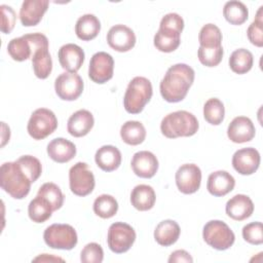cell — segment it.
<instances>
[{
	"label": "cell",
	"mask_w": 263,
	"mask_h": 263,
	"mask_svg": "<svg viewBox=\"0 0 263 263\" xmlns=\"http://www.w3.org/2000/svg\"><path fill=\"white\" fill-rule=\"evenodd\" d=\"M194 70L183 63L171 66L160 81V95L168 103H178L185 99L194 81Z\"/></svg>",
	"instance_id": "cell-1"
},
{
	"label": "cell",
	"mask_w": 263,
	"mask_h": 263,
	"mask_svg": "<svg viewBox=\"0 0 263 263\" xmlns=\"http://www.w3.org/2000/svg\"><path fill=\"white\" fill-rule=\"evenodd\" d=\"M31 181L16 161L4 162L0 167V186L15 199L26 197L31 189Z\"/></svg>",
	"instance_id": "cell-2"
},
{
	"label": "cell",
	"mask_w": 263,
	"mask_h": 263,
	"mask_svg": "<svg viewBox=\"0 0 263 263\" xmlns=\"http://www.w3.org/2000/svg\"><path fill=\"white\" fill-rule=\"evenodd\" d=\"M197 118L190 112L179 110L172 112L163 117L160 123L162 135L168 139L179 137H191L198 130Z\"/></svg>",
	"instance_id": "cell-3"
},
{
	"label": "cell",
	"mask_w": 263,
	"mask_h": 263,
	"mask_svg": "<svg viewBox=\"0 0 263 263\" xmlns=\"http://www.w3.org/2000/svg\"><path fill=\"white\" fill-rule=\"evenodd\" d=\"M153 95L152 84L149 79L142 76L133 78L125 90L123 97V106L126 112L138 114L143 111L146 104Z\"/></svg>",
	"instance_id": "cell-4"
},
{
	"label": "cell",
	"mask_w": 263,
	"mask_h": 263,
	"mask_svg": "<svg viewBox=\"0 0 263 263\" xmlns=\"http://www.w3.org/2000/svg\"><path fill=\"white\" fill-rule=\"evenodd\" d=\"M202 237L210 247L218 251L229 249L235 240V235L231 228L220 220L209 221L203 226Z\"/></svg>",
	"instance_id": "cell-5"
},
{
	"label": "cell",
	"mask_w": 263,
	"mask_h": 263,
	"mask_svg": "<svg viewBox=\"0 0 263 263\" xmlns=\"http://www.w3.org/2000/svg\"><path fill=\"white\" fill-rule=\"evenodd\" d=\"M58 127L54 113L46 108H38L32 114L27 124V130L34 140H43Z\"/></svg>",
	"instance_id": "cell-6"
},
{
	"label": "cell",
	"mask_w": 263,
	"mask_h": 263,
	"mask_svg": "<svg viewBox=\"0 0 263 263\" xmlns=\"http://www.w3.org/2000/svg\"><path fill=\"white\" fill-rule=\"evenodd\" d=\"M45 243L51 249L72 250L78 241L74 227L69 224H52L43 233Z\"/></svg>",
	"instance_id": "cell-7"
},
{
	"label": "cell",
	"mask_w": 263,
	"mask_h": 263,
	"mask_svg": "<svg viewBox=\"0 0 263 263\" xmlns=\"http://www.w3.org/2000/svg\"><path fill=\"white\" fill-rule=\"evenodd\" d=\"M136 236V231L130 225L123 222H115L108 229V247L113 253H125L134 245Z\"/></svg>",
	"instance_id": "cell-8"
},
{
	"label": "cell",
	"mask_w": 263,
	"mask_h": 263,
	"mask_svg": "<svg viewBox=\"0 0 263 263\" xmlns=\"http://www.w3.org/2000/svg\"><path fill=\"white\" fill-rule=\"evenodd\" d=\"M46 39L47 37L42 33H31L12 38L7 44V52L16 62L26 61L32 58L35 47Z\"/></svg>",
	"instance_id": "cell-9"
},
{
	"label": "cell",
	"mask_w": 263,
	"mask_h": 263,
	"mask_svg": "<svg viewBox=\"0 0 263 263\" xmlns=\"http://www.w3.org/2000/svg\"><path fill=\"white\" fill-rule=\"evenodd\" d=\"M69 185L72 193L77 196H86L95 188V176L85 162H77L69 171Z\"/></svg>",
	"instance_id": "cell-10"
},
{
	"label": "cell",
	"mask_w": 263,
	"mask_h": 263,
	"mask_svg": "<svg viewBox=\"0 0 263 263\" xmlns=\"http://www.w3.org/2000/svg\"><path fill=\"white\" fill-rule=\"evenodd\" d=\"M83 80L77 73L64 72L54 81V90L58 97L64 101H75L83 91Z\"/></svg>",
	"instance_id": "cell-11"
},
{
	"label": "cell",
	"mask_w": 263,
	"mask_h": 263,
	"mask_svg": "<svg viewBox=\"0 0 263 263\" xmlns=\"http://www.w3.org/2000/svg\"><path fill=\"white\" fill-rule=\"evenodd\" d=\"M114 60L105 51L96 52L89 62L88 77L96 83L103 84L113 77Z\"/></svg>",
	"instance_id": "cell-12"
},
{
	"label": "cell",
	"mask_w": 263,
	"mask_h": 263,
	"mask_svg": "<svg viewBox=\"0 0 263 263\" xmlns=\"http://www.w3.org/2000/svg\"><path fill=\"white\" fill-rule=\"evenodd\" d=\"M176 185L184 194L195 193L201 183V171L194 163H185L176 172Z\"/></svg>",
	"instance_id": "cell-13"
},
{
	"label": "cell",
	"mask_w": 263,
	"mask_h": 263,
	"mask_svg": "<svg viewBox=\"0 0 263 263\" xmlns=\"http://www.w3.org/2000/svg\"><path fill=\"white\" fill-rule=\"evenodd\" d=\"M134 31L125 25H115L107 33V42L111 48L119 52L130 50L136 44Z\"/></svg>",
	"instance_id": "cell-14"
},
{
	"label": "cell",
	"mask_w": 263,
	"mask_h": 263,
	"mask_svg": "<svg viewBox=\"0 0 263 263\" xmlns=\"http://www.w3.org/2000/svg\"><path fill=\"white\" fill-rule=\"evenodd\" d=\"M260 165V154L258 150L252 147L242 148L232 156V166L240 175H252Z\"/></svg>",
	"instance_id": "cell-15"
},
{
	"label": "cell",
	"mask_w": 263,
	"mask_h": 263,
	"mask_svg": "<svg viewBox=\"0 0 263 263\" xmlns=\"http://www.w3.org/2000/svg\"><path fill=\"white\" fill-rule=\"evenodd\" d=\"M256 134L255 125L249 117L237 116L232 119L227 128V136L233 143L241 144L250 142Z\"/></svg>",
	"instance_id": "cell-16"
},
{
	"label": "cell",
	"mask_w": 263,
	"mask_h": 263,
	"mask_svg": "<svg viewBox=\"0 0 263 263\" xmlns=\"http://www.w3.org/2000/svg\"><path fill=\"white\" fill-rule=\"evenodd\" d=\"M58 58L60 65L64 70L71 73H76L84 62L83 49L74 43H67L59 49Z\"/></svg>",
	"instance_id": "cell-17"
},
{
	"label": "cell",
	"mask_w": 263,
	"mask_h": 263,
	"mask_svg": "<svg viewBox=\"0 0 263 263\" xmlns=\"http://www.w3.org/2000/svg\"><path fill=\"white\" fill-rule=\"evenodd\" d=\"M47 0H26L20 9V20L23 26L33 27L40 23L48 8Z\"/></svg>",
	"instance_id": "cell-18"
},
{
	"label": "cell",
	"mask_w": 263,
	"mask_h": 263,
	"mask_svg": "<svg viewBox=\"0 0 263 263\" xmlns=\"http://www.w3.org/2000/svg\"><path fill=\"white\" fill-rule=\"evenodd\" d=\"M133 172L140 178L150 179L158 170V160L150 151H139L134 154L130 162Z\"/></svg>",
	"instance_id": "cell-19"
},
{
	"label": "cell",
	"mask_w": 263,
	"mask_h": 263,
	"mask_svg": "<svg viewBox=\"0 0 263 263\" xmlns=\"http://www.w3.org/2000/svg\"><path fill=\"white\" fill-rule=\"evenodd\" d=\"M31 60L36 77L46 79L52 70V60L48 51V39L35 47Z\"/></svg>",
	"instance_id": "cell-20"
},
{
	"label": "cell",
	"mask_w": 263,
	"mask_h": 263,
	"mask_svg": "<svg viewBox=\"0 0 263 263\" xmlns=\"http://www.w3.org/2000/svg\"><path fill=\"white\" fill-rule=\"evenodd\" d=\"M225 211L232 220L242 221L253 214L254 203L248 195L236 194L226 202Z\"/></svg>",
	"instance_id": "cell-21"
},
{
	"label": "cell",
	"mask_w": 263,
	"mask_h": 263,
	"mask_svg": "<svg viewBox=\"0 0 263 263\" xmlns=\"http://www.w3.org/2000/svg\"><path fill=\"white\" fill-rule=\"evenodd\" d=\"M95 119L92 114L85 109H80L74 112L68 119V133L76 138L86 136L92 128Z\"/></svg>",
	"instance_id": "cell-22"
},
{
	"label": "cell",
	"mask_w": 263,
	"mask_h": 263,
	"mask_svg": "<svg viewBox=\"0 0 263 263\" xmlns=\"http://www.w3.org/2000/svg\"><path fill=\"white\" fill-rule=\"evenodd\" d=\"M46 151L53 161L58 163H65L75 157L76 146L67 139L55 138L48 143Z\"/></svg>",
	"instance_id": "cell-23"
},
{
	"label": "cell",
	"mask_w": 263,
	"mask_h": 263,
	"mask_svg": "<svg viewBox=\"0 0 263 263\" xmlns=\"http://www.w3.org/2000/svg\"><path fill=\"white\" fill-rule=\"evenodd\" d=\"M235 186L234 178L226 171H216L210 174L206 183L208 191L217 197L224 196L233 190Z\"/></svg>",
	"instance_id": "cell-24"
},
{
	"label": "cell",
	"mask_w": 263,
	"mask_h": 263,
	"mask_svg": "<svg viewBox=\"0 0 263 263\" xmlns=\"http://www.w3.org/2000/svg\"><path fill=\"white\" fill-rule=\"evenodd\" d=\"M97 165L104 172H113L121 164V152L112 145H104L95 155Z\"/></svg>",
	"instance_id": "cell-25"
},
{
	"label": "cell",
	"mask_w": 263,
	"mask_h": 263,
	"mask_svg": "<svg viewBox=\"0 0 263 263\" xmlns=\"http://www.w3.org/2000/svg\"><path fill=\"white\" fill-rule=\"evenodd\" d=\"M156 200V195L154 189L145 184L137 185L130 193L132 205L138 211L145 212L151 210Z\"/></svg>",
	"instance_id": "cell-26"
},
{
	"label": "cell",
	"mask_w": 263,
	"mask_h": 263,
	"mask_svg": "<svg viewBox=\"0 0 263 263\" xmlns=\"http://www.w3.org/2000/svg\"><path fill=\"white\" fill-rule=\"evenodd\" d=\"M181 233L179 224L174 220H163L158 223L154 230V238L156 242L162 247L174 245Z\"/></svg>",
	"instance_id": "cell-27"
},
{
	"label": "cell",
	"mask_w": 263,
	"mask_h": 263,
	"mask_svg": "<svg viewBox=\"0 0 263 263\" xmlns=\"http://www.w3.org/2000/svg\"><path fill=\"white\" fill-rule=\"evenodd\" d=\"M101 30L99 18L91 13L81 15L75 25V33L80 40L89 41L98 36Z\"/></svg>",
	"instance_id": "cell-28"
},
{
	"label": "cell",
	"mask_w": 263,
	"mask_h": 263,
	"mask_svg": "<svg viewBox=\"0 0 263 263\" xmlns=\"http://www.w3.org/2000/svg\"><path fill=\"white\" fill-rule=\"evenodd\" d=\"M120 137L125 144L137 146L144 142L146 138V128L140 121L128 120L121 125Z\"/></svg>",
	"instance_id": "cell-29"
},
{
	"label": "cell",
	"mask_w": 263,
	"mask_h": 263,
	"mask_svg": "<svg viewBox=\"0 0 263 263\" xmlns=\"http://www.w3.org/2000/svg\"><path fill=\"white\" fill-rule=\"evenodd\" d=\"M180 36L181 34L177 32L159 28L154 35L153 43L156 49L159 51L172 52L179 47L181 43Z\"/></svg>",
	"instance_id": "cell-30"
},
{
	"label": "cell",
	"mask_w": 263,
	"mask_h": 263,
	"mask_svg": "<svg viewBox=\"0 0 263 263\" xmlns=\"http://www.w3.org/2000/svg\"><path fill=\"white\" fill-rule=\"evenodd\" d=\"M53 210L50 203L43 197L37 195L28 206L29 218L35 223H43L51 217Z\"/></svg>",
	"instance_id": "cell-31"
},
{
	"label": "cell",
	"mask_w": 263,
	"mask_h": 263,
	"mask_svg": "<svg viewBox=\"0 0 263 263\" xmlns=\"http://www.w3.org/2000/svg\"><path fill=\"white\" fill-rule=\"evenodd\" d=\"M223 15L225 20L231 25L239 26L248 20L249 10L242 2L231 0L225 3L223 7Z\"/></svg>",
	"instance_id": "cell-32"
},
{
	"label": "cell",
	"mask_w": 263,
	"mask_h": 263,
	"mask_svg": "<svg viewBox=\"0 0 263 263\" xmlns=\"http://www.w3.org/2000/svg\"><path fill=\"white\" fill-rule=\"evenodd\" d=\"M254 59L250 50L238 48L234 50L229 58V67L236 74H246L253 67Z\"/></svg>",
	"instance_id": "cell-33"
},
{
	"label": "cell",
	"mask_w": 263,
	"mask_h": 263,
	"mask_svg": "<svg viewBox=\"0 0 263 263\" xmlns=\"http://www.w3.org/2000/svg\"><path fill=\"white\" fill-rule=\"evenodd\" d=\"M93 212L97 216L103 219L112 218L118 211L117 200L109 194H102L93 201Z\"/></svg>",
	"instance_id": "cell-34"
},
{
	"label": "cell",
	"mask_w": 263,
	"mask_h": 263,
	"mask_svg": "<svg viewBox=\"0 0 263 263\" xmlns=\"http://www.w3.org/2000/svg\"><path fill=\"white\" fill-rule=\"evenodd\" d=\"M198 41L201 47L216 48L222 46V33L214 24L204 25L198 34Z\"/></svg>",
	"instance_id": "cell-35"
},
{
	"label": "cell",
	"mask_w": 263,
	"mask_h": 263,
	"mask_svg": "<svg viewBox=\"0 0 263 263\" xmlns=\"http://www.w3.org/2000/svg\"><path fill=\"white\" fill-rule=\"evenodd\" d=\"M224 104L217 98L209 99L203 105V117L206 122L213 125H219L224 120Z\"/></svg>",
	"instance_id": "cell-36"
},
{
	"label": "cell",
	"mask_w": 263,
	"mask_h": 263,
	"mask_svg": "<svg viewBox=\"0 0 263 263\" xmlns=\"http://www.w3.org/2000/svg\"><path fill=\"white\" fill-rule=\"evenodd\" d=\"M37 195L45 198L51 205L53 211H58L64 203V194L60 187L51 182L44 183L40 186Z\"/></svg>",
	"instance_id": "cell-37"
},
{
	"label": "cell",
	"mask_w": 263,
	"mask_h": 263,
	"mask_svg": "<svg viewBox=\"0 0 263 263\" xmlns=\"http://www.w3.org/2000/svg\"><path fill=\"white\" fill-rule=\"evenodd\" d=\"M15 161L18 163L23 172L27 175L32 183L37 181L42 173V165L38 158L32 155H23Z\"/></svg>",
	"instance_id": "cell-38"
},
{
	"label": "cell",
	"mask_w": 263,
	"mask_h": 263,
	"mask_svg": "<svg viewBox=\"0 0 263 263\" xmlns=\"http://www.w3.org/2000/svg\"><path fill=\"white\" fill-rule=\"evenodd\" d=\"M263 6L259 7L256 17L253 23L249 26L247 30V35L252 44L258 47L263 46V15H262Z\"/></svg>",
	"instance_id": "cell-39"
},
{
	"label": "cell",
	"mask_w": 263,
	"mask_h": 263,
	"mask_svg": "<svg viewBox=\"0 0 263 263\" xmlns=\"http://www.w3.org/2000/svg\"><path fill=\"white\" fill-rule=\"evenodd\" d=\"M223 47L205 48L199 46L197 50V57L199 62L205 67H216L223 59Z\"/></svg>",
	"instance_id": "cell-40"
},
{
	"label": "cell",
	"mask_w": 263,
	"mask_h": 263,
	"mask_svg": "<svg viewBox=\"0 0 263 263\" xmlns=\"http://www.w3.org/2000/svg\"><path fill=\"white\" fill-rule=\"evenodd\" d=\"M243 239L251 243L259 246L263 242V226L261 222H252L242 228Z\"/></svg>",
	"instance_id": "cell-41"
},
{
	"label": "cell",
	"mask_w": 263,
	"mask_h": 263,
	"mask_svg": "<svg viewBox=\"0 0 263 263\" xmlns=\"http://www.w3.org/2000/svg\"><path fill=\"white\" fill-rule=\"evenodd\" d=\"M104 259V251L97 242H89L84 246L80 254L82 263H101Z\"/></svg>",
	"instance_id": "cell-42"
},
{
	"label": "cell",
	"mask_w": 263,
	"mask_h": 263,
	"mask_svg": "<svg viewBox=\"0 0 263 263\" xmlns=\"http://www.w3.org/2000/svg\"><path fill=\"white\" fill-rule=\"evenodd\" d=\"M1 9V32L4 34H9L15 25L16 14L11 6L2 4Z\"/></svg>",
	"instance_id": "cell-43"
},
{
	"label": "cell",
	"mask_w": 263,
	"mask_h": 263,
	"mask_svg": "<svg viewBox=\"0 0 263 263\" xmlns=\"http://www.w3.org/2000/svg\"><path fill=\"white\" fill-rule=\"evenodd\" d=\"M159 28L165 29V30H171V31L181 34L184 29V20L178 13L170 12V13L165 14L164 16H162L160 24H159Z\"/></svg>",
	"instance_id": "cell-44"
},
{
	"label": "cell",
	"mask_w": 263,
	"mask_h": 263,
	"mask_svg": "<svg viewBox=\"0 0 263 263\" xmlns=\"http://www.w3.org/2000/svg\"><path fill=\"white\" fill-rule=\"evenodd\" d=\"M170 263H180V262H187V263H192L193 259L190 256V254L185 251V250H177L173 252L167 260Z\"/></svg>",
	"instance_id": "cell-45"
},
{
	"label": "cell",
	"mask_w": 263,
	"mask_h": 263,
	"mask_svg": "<svg viewBox=\"0 0 263 263\" xmlns=\"http://www.w3.org/2000/svg\"><path fill=\"white\" fill-rule=\"evenodd\" d=\"M33 261H34V262H37V261H41V262L62 261V262H63L64 259H62V258H60V257H55V256H53V255H49V256H48V254H42V255L36 257L35 259H33Z\"/></svg>",
	"instance_id": "cell-46"
}]
</instances>
